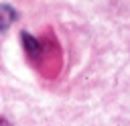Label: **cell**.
I'll return each instance as SVG.
<instances>
[{
	"mask_svg": "<svg viewBox=\"0 0 130 126\" xmlns=\"http://www.w3.org/2000/svg\"><path fill=\"white\" fill-rule=\"evenodd\" d=\"M16 10L12 8V6H8V4H0V33L2 30H6L14 20H16Z\"/></svg>",
	"mask_w": 130,
	"mask_h": 126,
	"instance_id": "1",
	"label": "cell"
},
{
	"mask_svg": "<svg viewBox=\"0 0 130 126\" xmlns=\"http://www.w3.org/2000/svg\"><path fill=\"white\" fill-rule=\"evenodd\" d=\"M0 126H10V122H8V120H4V118H0Z\"/></svg>",
	"mask_w": 130,
	"mask_h": 126,
	"instance_id": "2",
	"label": "cell"
}]
</instances>
